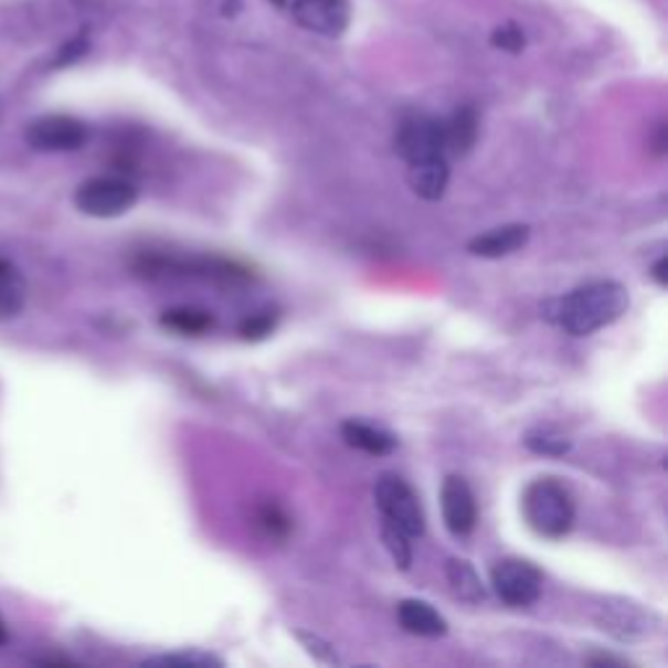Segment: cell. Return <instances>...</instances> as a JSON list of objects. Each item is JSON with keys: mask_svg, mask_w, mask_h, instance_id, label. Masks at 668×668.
<instances>
[{"mask_svg": "<svg viewBox=\"0 0 668 668\" xmlns=\"http://www.w3.org/2000/svg\"><path fill=\"white\" fill-rule=\"evenodd\" d=\"M86 141V126L71 115H45L26 128V144L38 152H76Z\"/></svg>", "mask_w": 668, "mask_h": 668, "instance_id": "cell-7", "label": "cell"}, {"mask_svg": "<svg viewBox=\"0 0 668 668\" xmlns=\"http://www.w3.org/2000/svg\"><path fill=\"white\" fill-rule=\"evenodd\" d=\"M491 45L499 50H507V53H520V50L526 47V34H522V29L517 24H505L494 29Z\"/></svg>", "mask_w": 668, "mask_h": 668, "instance_id": "cell-24", "label": "cell"}, {"mask_svg": "<svg viewBox=\"0 0 668 668\" xmlns=\"http://www.w3.org/2000/svg\"><path fill=\"white\" fill-rule=\"evenodd\" d=\"M272 3H275V6H285L287 0H272Z\"/></svg>", "mask_w": 668, "mask_h": 668, "instance_id": "cell-29", "label": "cell"}, {"mask_svg": "<svg viewBox=\"0 0 668 668\" xmlns=\"http://www.w3.org/2000/svg\"><path fill=\"white\" fill-rule=\"evenodd\" d=\"M491 587L507 606L522 608L538 601L543 574L526 559H501L491 570Z\"/></svg>", "mask_w": 668, "mask_h": 668, "instance_id": "cell-5", "label": "cell"}, {"mask_svg": "<svg viewBox=\"0 0 668 668\" xmlns=\"http://www.w3.org/2000/svg\"><path fill=\"white\" fill-rule=\"evenodd\" d=\"M382 541L386 545V551H390L392 562L400 566L402 572L411 570L413 564V549H411V536L402 533L397 526H392V522L382 520Z\"/></svg>", "mask_w": 668, "mask_h": 668, "instance_id": "cell-20", "label": "cell"}, {"mask_svg": "<svg viewBox=\"0 0 668 668\" xmlns=\"http://www.w3.org/2000/svg\"><path fill=\"white\" fill-rule=\"evenodd\" d=\"M447 580H449L452 593H455L459 601H465V603L486 601V585L480 583V574L476 572V566H473L470 562H465V559H449Z\"/></svg>", "mask_w": 668, "mask_h": 668, "instance_id": "cell-17", "label": "cell"}, {"mask_svg": "<svg viewBox=\"0 0 668 668\" xmlns=\"http://www.w3.org/2000/svg\"><path fill=\"white\" fill-rule=\"evenodd\" d=\"M397 155L407 165L436 160V157H447L444 147V128L442 120L431 118V115H411L397 128Z\"/></svg>", "mask_w": 668, "mask_h": 668, "instance_id": "cell-6", "label": "cell"}, {"mask_svg": "<svg viewBox=\"0 0 668 668\" xmlns=\"http://www.w3.org/2000/svg\"><path fill=\"white\" fill-rule=\"evenodd\" d=\"M293 19L321 38H340L350 24L348 0H293Z\"/></svg>", "mask_w": 668, "mask_h": 668, "instance_id": "cell-9", "label": "cell"}, {"mask_svg": "<svg viewBox=\"0 0 668 668\" xmlns=\"http://www.w3.org/2000/svg\"><path fill=\"white\" fill-rule=\"evenodd\" d=\"M160 325L170 332L178 335H206L214 327V316L204 308H193V306H178V308H168L160 316Z\"/></svg>", "mask_w": 668, "mask_h": 668, "instance_id": "cell-16", "label": "cell"}, {"mask_svg": "<svg viewBox=\"0 0 668 668\" xmlns=\"http://www.w3.org/2000/svg\"><path fill=\"white\" fill-rule=\"evenodd\" d=\"M342 439L350 444V447L365 452V455L373 457H384L392 455L394 447H397V439L390 434V431L371 426V423L363 421H344L342 423Z\"/></svg>", "mask_w": 668, "mask_h": 668, "instance_id": "cell-15", "label": "cell"}, {"mask_svg": "<svg viewBox=\"0 0 668 668\" xmlns=\"http://www.w3.org/2000/svg\"><path fill=\"white\" fill-rule=\"evenodd\" d=\"M444 147L452 155H468L478 141V113L473 105L457 107L447 120H442Z\"/></svg>", "mask_w": 668, "mask_h": 668, "instance_id": "cell-14", "label": "cell"}, {"mask_svg": "<svg viewBox=\"0 0 668 668\" xmlns=\"http://www.w3.org/2000/svg\"><path fill=\"white\" fill-rule=\"evenodd\" d=\"M373 499H377L382 520L397 526L402 533H407L411 538H421L426 533V515H423L421 499L415 497L413 488L400 476L384 473L377 480V488H373Z\"/></svg>", "mask_w": 668, "mask_h": 668, "instance_id": "cell-3", "label": "cell"}, {"mask_svg": "<svg viewBox=\"0 0 668 668\" xmlns=\"http://www.w3.org/2000/svg\"><path fill=\"white\" fill-rule=\"evenodd\" d=\"M6 640H9V629H6L3 616H0V645H6Z\"/></svg>", "mask_w": 668, "mask_h": 668, "instance_id": "cell-28", "label": "cell"}, {"mask_svg": "<svg viewBox=\"0 0 668 668\" xmlns=\"http://www.w3.org/2000/svg\"><path fill=\"white\" fill-rule=\"evenodd\" d=\"M522 515L536 536L559 541L574 526V499L556 478H536L522 494Z\"/></svg>", "mask_w": 668, "mask_h": 668, "instance_id": "cell-2", "label": "cell"}, {"mask_svg": "<svg viewBox=\"0 0 668 668\" xmlns=\"http://www.w3.org/2000/svg\"><path fill=\"white\" fill-rule=\"evenodd\" d=\"M650 275H653V279H656V283L660 285V287H666V256H660L656 264H653V269H650Z\"/></svg>", "mask_w": 668, "mask_h": 668, "instance_id": "cell-26", "label": "cell"}, {"mask_svg": "<svg viewBox=\"0 0 668 668\" xmlns=\"http://www.w3.org/2000/svg\"><path fill=\"white\" fill-rule=\"evenodd\" d=\"M442 515L444 526L452 536L465 538L476 530L478 522V505L473 497V488L468 480L459 476H447L442 486Z\"/></svg>", "mask_w": 668, "mask_h": 668, "instance_id": "cell-10", "label": "cell"}, {"mask_svg": "<svg viewBox=\"0 0 668 668\" xmlns=\"http://www.w3.org/2000/svg\"><path fill=\"white\" fill-rule=\"evenodd\" d=\"M144 666H165V668H212V666H222L220 658L210 656V653H199V650H191V653H176V656H155L149 660H144Z\"/></svg>", "mask_w": 668, "mask_h": 668, "instance_id": "cell-21", "label": "cell"}, {"mask_svg": "<svg viewBox=\"0 0 668 668\" xmlns=\"http://www.w3.org/2000/svg\"><path fill=\"white\" fill-rule=\"evenodd\" d=\"M528 241H530L528 225H505L497 230H488V233L473 238L468 243V251L473 256H480V258H501L515 254V251L526 248Z\"/></svg>", "mask_w": 668, "mask_h": 668, "instance_id": "cell-11", "label": "cell"}, {"mask_svg": "<svg viewBox=\"0 0 668 668\" xmlns=\"http://www.w3.org/2000/svg\"><path fill=\"white\" fill-rule=\"evenodd\" d=\"M298 640H304L308 645V653H311V656L325 660V664H337V656L332 650H329V645L321 643L316 635H306V632H298Z\"/></svg>", "mask_w": 668, "mask_h": 668, "instance_id": "cell-25", "label": "cell"}, {"mask_svg": "<svg viewBox=\"0 0 668 668\" xmlns=\"http://www.w3.org/2000/svg\"><path fill=\"white\" fill-rule=\"evenodd\" d=\"M598 624L603 632L614 635L616 640L632 643L650 637L656 632L653 624H658V619L632 601H606L598 606Z\"/></svg>", "mask_w": 668, "mask_h": 668, "instance_id": "cell-8", "label": "cell"}, {"mask_svg": "<svg viewBox=\"0 0 668 668\" xmlns=\"http://www.w3.org/2000/svg\"><path fill=\"white\" fill-rule=\"evenodd\" d=\"M397 622L402 629L411 632V635H418V637H444L449 629L447 619H444V616L436 612L431 603L415 601V598H407L400 603Z\"/></svg>", "mask_w": 668, "mask_h": 668, "instance_id": "cell-12", "label": "cell"}, {"mask_svg": "<svg viewBox=\"0 0 668 668\" xmlns=\"http://www.w3.org/2000/svg\"><path fill=\"white\" fill-rule=\"evenodd\" d=\"M256 520H258V526L267 530V536L279 538V541L290 533V517H287L283 509L275 505V501H267V505L258 507Z\"/></svg>", "mask_w": 668, "mask_h": 668, "instance_id": "cell-22", "label": "cell"}, {"mask_svg": "<svg viewBox=\"0 0 668 668\" xmlns=\"http://www.w3.org/2000/svg\"><path fill=\"white\" fill-rule=\"evenodd\" d=\"M653 144H656V147H653V149H656V155H664L666 152V126L664 124L658 126L656 139H653Z\"/></svg>", "mask_w": 668, "mask_h": 668, "instance_id": "cell-27", "label": "cell"}, {"mask_svg": "<svg viewBox=\"0 0 668 668\" xmlns=\"http://www.w3.org/2000/svg\"><path fill=\"white\" fill-rule=\"evenodd\" d=\"M277 327V316L264 311V314H256V316H248L246 321L238 327V332L243 340H264V337H269L272 332H275Z\"/></svg>", "mask_w": 668, "mask_h": 668, "instance_id": "cell-23", "label": "cell"}, {"mask_svg": "<svg viewBox=\"0 0 668 668\" xmlns=\"http://www.w3.org/2000/svg\"><path fill=\"white\" fill-rule=\"evenodd\" d=\"M407 183H411L415 197H421L423 201H439L449 183L447 157L407 165Z\"/></svg>", "mask_w": 668, "mask_h": 668, "instance_id": "cell-13", "label": "cell"}, {"mask_svg": "<svg viewBox=\"0 0 668 668\" xmlns=\"http://www.w3.org/2000/svg\"><path fill=\"white\" fill-rule=\"evenodd\" d=\"M526 444H528V449L536 452V455H545V457H564L566 452L572 449V442L554 428L528 431Z\"/></svg>", "mask_w": 668, "mask_h": 668, "instance_id": "cell-19", "label": "cell"}, {"mask_svg": "<svg viewBox=\"0 0 668 668\" xmlns=\"http://www.w3.org/2000/svg\"><path fill=\"white\" fill-rule=\"evenodd\" d=\"M139 199V191L131 181L115 176H99L89 178L76 189V210L86 214V218L110 220L126 214Z\"/></svg>", "mask_w": 668, "mask_h": 668, "instance_id": "cell-4", "label": "cell"}, {"mask_svg": "<svg viewBox=\"0 0 668 668\" xmlns=\"http://www.w3.org/2000/svg\"><path fill=\"white\" fill-rule=\"evenodd\" d=\"M629 293L627 287L614 283V279H598V283H587L570 296L551 300L545 304V319L562 327L572 337H587L598 329L614 325L627 314Z\"/></svg>", "mask_w": 668, "mask_h": 668, "instance_id": "cell-1", "label": "cell"}, {"mask_svg": "<svg viewBox=\"0 0 668 668\" xmlns=\"http://www.w3.org/2000/svg\"><path fill=\"white\" fill-rule=\"evenodd\" d=\"M24 306V279L17 267L0 258V319H11Z\"/></svg>", "mask_w": 668, "mask_h": 668, "instance_id": "cell-18", "label": "cell"}]
</instances>
